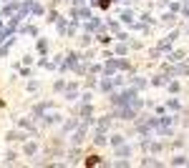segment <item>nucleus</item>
<instances>
[{"instance_id":"f257e3e1","label":"nucleus","mask_w":189,"mask_h":168,"mask_svg":"<svg viewBox=\"0 0 189 168\" xmlns=\"http://www.w3.org/2000/svg\"><path fill=\"white\" fill-rule=\"evenodd\" d=\"M96 163H99V158H96V156H91V158H86V166H96Z\"/></svg>"}]
</instances>
